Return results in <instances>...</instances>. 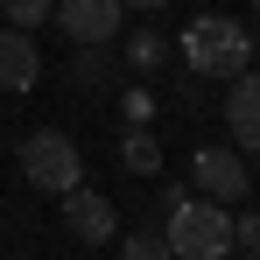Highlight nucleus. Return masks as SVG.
Listing matches in <instances>:
<instances>
[{
    "instance_id": "1",
    "label": "nucleus",
    "mask_w": 260,
    "mask_h": 260,
    "mask_svg": "<svg viewBox=\"0 0 260 260\" xmlns=\"http://www.w3.org/2000/svg\"><path fill=\"white\" fill-rule=\"evenodd\" d=\"M176 49H183L190 78H239V71H253V28L232 21V14H197Z\"/></svg>"
},
{
    "instance_id": "2",
    "label": "nucleus",
    "mask_w": 260,
    "mask_h": 260,
    "mask_svg": "<svg viewBox=\"0 0 260 260\" xmlns=\"http://www.w3.org/2000/svg\"><path fill=\"white\" fill-rule=\"evenodd\" d=\"M162 239H169L176 260H225V253H232V204L176 197L169 218H162Z\"/></svg>"
},
{
    "instance_id": "3",
    "label": "nucleus",
    "mask_w": 260,
    "mask_h": 260,
    "mask_svg": "<svg viewBox=\"0 0 260 260\" xmlns=\"http://www.w3.org/2000/svg\"><path fill=\"white\" fill-rule=\"evenodd\" d=\"M21 176H28L36 190H49V197H63V190L85 183V148H78L71 134H56V127H36L21 141Z\"/></svg>"
},
{
    "instance_id": "4",
    "label": "nucleus",
    "mask_w": 260,
    "mask_h": 260,
    "mask_svg": "<svg viewBox=\"0 0 260 260\" xmlns=\"http://www.w3.org/2000/svg\"><path fill=\"white\" fill-rule=\"evenodd\" d=\"M190 190L211 197V204H239V197L253 190L246 155H239V148H197V155H190Z\"/></svg>"
},
{
    "instance_id": "5",
    "label": "nucleus",
    "mask_w": 260,
    "mask_h": 260,
    "mask_svg": "<svg viewBox=\"0 0 260 260\" xmlns=\"http://www.w3.org/2000/svg\"><path fill=\"white\" fill-rule=\"evenodd\" d=\"M63 225H71V239H85V246H113L120 239V211H113V197L106 190H63Z\"/></svg>"
},
{
    "instance_id": "6",
    "label": "nucleus",
    "mask_w": 260,
    "mask_h": 260,
    "mask_svg": "<svg viewBox=\"0 0 260 260\" xmlns=\"http://www.w3.org/2000/svg\"><path fill=\"white\" fill-rule=\"evenodd\" d=\"M49 21H56L71 43H113L120 21H127V7H120V0H56Z\"/></svg>"
},
{
    "instance_id": "7",
    "label": "nucleus",
    "mask_w": 260,
    "mask_h": 260,
    "mask_svg": "<svg viewBox=\"0 0 260 260\" xmlns=\"http://www.w3.org/2000/svg\"><path fill=\"white\" fill-rule=\"evenodd\" d=\"M225 134H232L239 155L260 162V78H253V71H239L232 91H225Z\"/></svg>"
},
{
    "instance_id": "8",
    "label": "nucleus",
    "mask_w": 260,
    "mask_h": 260,
    "mask_svg": "<svg viewBox=\"0 0 260 260\" xmlns=\"http://www.w3.org/2000/svg\"><path fill=\"white\" fill-rule=\"evenodd\" d=\"M36 78H43V49H36V36L0 21V91H36Z\"/></svg>"
},
{
    "instance_id": "9",
    "label": "nucleus",
    "mask_w": 260,
    "mask_h": 260,
    "mask_svg": "<svg viewBox=\"0 0 260 260\" xmlns=\"http://www.w3.org/2000/svg\"><path fill=\"white\" fill-rule=\"evenodd\" d=\"M120 71H127V63H120V49H113V43H78V56H71V85L91 91V99L120 85Z\"/></svg>"
},
{
    "instance_id": "10",
    "label": "nucleus",
    "mask_w": 260,
    "mask_h": 260,
    "mask_svg": "<svg viewBox=\"0 0 260 260\" xmlns=\"http://www.w3.org/2000/svg\"><path fill=\"white\" fill-rule=\"evenodd\" d=\"M120 63L141 71V78H155V71L169 63V36H162V28H127V36H120Z\"/></svg>"
},
{
    "instance_id": "11",
    "label": "nucleus",
    "mask_w": 260,
    "mask_h": 260,
    "mask_svg": "<svg viewBox=\"0 0 260 260\" xmlns=\"http://www.w3.org/2000/svg\"><path fill=\"white\" fill-rule=\"evenodd\" d=\"M120 162H127L134 176H162V141H155L148 127H127L120 134Z\"/></svg>"
},
{
    "instance_id": "12",
    "label": "nucleus",
    "mask_w": 260,
    "mask_h": 260,
    "mask_svg": "<svg viewBox=\"0 0 260 260\" xmlns=\"http://www.w3.org/2000/svg\"><path fill=\"white\" fill-rule=\"evenodd\" d=\"M49 14H56V0H0V21H7V28H28V36L43 28Z\"/></svg>"
},
{
    "instance_id": "13",
    "label": "nucleus",
    "mask_w": 260,
    "mask_h": 260,
    "mask_svg": "<svg viewBox=\"0 0 260 260\" xmlns=\"http://www.w3.org/2000/svg\"><path fill=\"white\" fill-rule=\"evenodd\" d=\"M120 260H176V253H169V239H162V232H148V225H141V232L120 239Z\"/></svg>"
},
{
    "instance_id": "14",
    "label": "nucleus",
    "mask_w": 260,
    "mask_h": 260,
    "mask_svg": "<svg viewBox=\"0 0 260 260\" xmlns=\"http://www.w3.org/2000/svg\"><path fill=\"white\" fill-rule=\"evenodd\" d=\"M232 246H253V253H260V211L232 218Z\"/></svg>"
},
{
    "instance_id": "15",
    "label": "nucleus",
    "mask_w": 260,
    "mask_h": 260,
    "mask_svg": "<svg viewBox=\"0 0 260 260\" xmlns=\"http://www.w3.org/2000/svg\"><path fill=\"white\" fill-rule=\"evenodd\" d=\"M120 113H127V127H141V120L155 113V99H148V91H127V99H120Z\"/></svg>"
},
{
    "instance_id": "16",
    "label": "nucleus",
    "mask_w": 260,
    "mask_h": 260,
    "mask_svg": "<svg viewBox=\"0 0 260 260\" xmlns=\"http://www.w3.org/2000/svg\"><path fill=\"white\" fill-rule=\"evenodd\" d=\"M120 7H169V0H120Z\"/></svg>"
},
{
    "instance_id": "17",
    "label": "nucleus",
    "mask_w": 260,
    "mask_h": 260,
    "mask_svg": "<svg viewBox=\"0 0 260 260\" xmlns=\"http://www.w3.org/2000/svg\"><path fill=\"white\" fill-rule=\"evenodd\" d=\"M253 21H260V0H253Z\"/></svg>"
},
{
    "instance_id": "18",
    "label": "nucleus",
    "mask_w": 260,
    "mask_h": 260,
    "mask_svg": "<svg viewBox=\"0 0 260 260\" xmlns=\"http://www.w3.org/2000/svg\"><path fill=\"white\" fill-rule=\"evenodd\" d=\"M253 56H260V36H253Z\"/></svg>"
}]
</instances>
